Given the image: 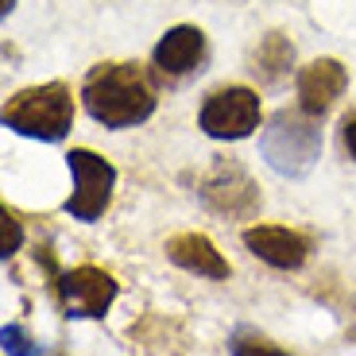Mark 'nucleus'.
<instances>
[{"label":"nucleus","mask_w":356,"mask_h":356,"mask_svg":"<svg viewBox=\"0 0 356 356\" xmlns=\"http://www.w3.org/2000/svg\"><path fill=\"white\" fill-rule=\"evenodd\" d=\"M81 101L97 124L120 132L143 124L155 113L159 97L140 63H97L81 81Z\"/></svg>","instance_id":"f257e3e1"},{"label":"nucleus","mask_w":356,"mask_h":356,"mask_svg":"<svg viewBox=\"0 0 356 356\" xmlns=\"http://www.w3.org/2000/svg\"><path fill=\"white\" fill-rule=\"evenodd\" d=\"M4 128L27 140L58 143L74 128V93L66 81H47V86H27L12 93L0 108Z\"/></svg>","instance_id":"f03ea898"},{"label":"nucleus","mask_w":356,"mask_h":356,"mask_svg":"<svg viewBox=\"0 0 356 356\" xmlns=\"http://www.w3.org/2000/svg\"><path fill=\"white\" fill-rule=\"evenodd\" d=\"M259 155L267 167L283 178H306L314 163L321 159V128L318 116L306 108H279L267 120L264 136H259Z\"/></svg>","instance_id":"7ed1b4c3"},{"label":"nucleus","mask_w":356,"mask_h":356,"mask_svg":"<svg viewBox=\"0 0 356 356\" xmlns=\"http://www.w3.org/2000/svg\"><path fill=\"white\" fill-rule=\"evenodd\" d=\"M197 197L205 202L209 213L229 217V221H252L259 213V205H264L256 178L236 159H217L205 170L202 182H197Z\"/></svg>","instance_id":"20e7f679"},{"label":"nucleus","mask_w":356,"mask_h":356,"mask_svg":"<svg viewBox=\"0 0 356 356\" xmlns=\"http://www.w3.org/2000/svg\"><path fill=\"white\" fill-rule=\"evenodd\" d=\"M259 93L248 86H225L213 89L205 97L202 113H197V128H202L209 140H248L259 128Z\"/></svg>","instance_id":"39448f33"},{"label":"nucleus","mask_w":356,"mask_h":356,"mask_svg":"<svg viewBox=\"0 0 356 356\" xmlns=\"http://www.w3.org/2000/svg\"><path fill=\"white\" fill-rule=\"evenodd\" d=\"M74 175V194L66 197V213L74 221H97L105 217V209L113 205V186H116V167L108 159H101L89 147H74L66 155Z\"/></svg>","instance_id":"423d86ee"},{"label":"nucleus","mask_w":356,"mask_h":356,"mask_svg":"<svg viewBox=\"0 0 356 356\" xmlns=\"http://www.w3.org/2000/svg\"><path fill=\"white\" fill-rule=\"evenodd\" d=\"M54 291H58V302H63L66 318H89L97 321L108 314V306L116 302V279L101 267H74V271H63L54 279Z\"/></svg>","instance_id":"0eeeda50"},{"label":"nucleus","mask_w":356,"mask_h":356,"mask_svg":"<svg viewBox=\"0 0 356 356\" xmlns=\"http://www.w3.org/2000/svg\"><path fill=\"white\" fill-rule=\"evenodd\" d=\"M241 241L252 256L264 259V264L275 267V271H298L314 252L310 236L286 229V225H252V229H244Z\"/></svg>","instance_id":"6e6552de"},{"label":"nucleus","mask_w":356,"mask_h":356,"mask_svg":"<svg viewBox=\"0 0 356 356\" xmlns=\"http://www.w3.org/2000/svg\"><path fill=\"white\" fill-rule=\"evenodd\" d=\"M205 58H209V43H205V31L194 24L170 27L152 51V63L163 78H186V74L202 70Z\"/></svg>","instance_id":"1a4fd4ad"},{"label":"nucleus","mask_w":356,"mask_h":356,"mask_svg":"<svg viewBox=\"0 0 356 356\" xmlns=\"http://www.w3.org/2000/svg\"><path fill=\"white\" fill-rule=\"evenodd\" d=\"M348 89V70L337 58H314L310 66L298 70V108H306L310 116H325L341 101V93Z\"/></svg>","instance_id":"9d476101"},{"label":"nucleus","mask_w":356,"mask_h":356,"mask_svg":"<svg viewBox=\"0 0 356 356\" xmlns=\"http://www.w3.org/2000/svg\"><path fill=\"white\" fill-rule=\"evenodd\" d=\"M167 259L190 275H202V279H229L232 267L229 259L217 252V244L205 236V232H178L167 241Z\"/></svg>","instance_id":"9b49d317"},{"label":"nucleus","mask_w":356,"mask_h":356,"mask_svg":"<svg viewBox=\"0 0 356 356\" xmlns=\"http://www.w3.org/2000/svg\"><path fill=\"white\" fill-rule=\"evenodd\" d=\"M128 341L147 348V353H167V348L170 353H182V348H190V337L182 330V321L167 318V314H155V310L128 325Z\"/></svg>","instance_id":"f8f14e48"},{"label":"nucleus","mask_w":356,"mask_h":356,"mask_svg":"<svg viewBox=\"0 0 356 356\" xmlns=\"http://www.w3.org/2000/svg\"><path fill=\"white\" fill-rule=\"evenodd\" d=\"M294 66V43L286 31H267L264 39H259L256 54H252V70L259 74V81H267V86H275V81H283L286 74H291Z\"/></svg>","instance_id":"ddd939ff"},{"label":"nucleus","mask_w":356,"mask_h":356,"mask_svg":"<svg viewBox=\"0 0 356 356\" xmlns=\"http://www.w3.org/2000/svg\"><path fill=\"white\" fill-rule=\"evenodd\" d=\"M229 348L236 356H286V348H279L271 337H259V333H252V330H241L229 341Z\"/></svg>","instance_id":"4468645a"},{"label":"nucleus","mask_w":356,"mask_h":356,"mask_svg":"<svg viewBox=\"0 0 356 356\" xmlns=\"http://www.w3.org/2000/svg\"><path fill=\"white\" fill-rule=\"evenodd\" d=\"M0 217H4V244H0V248H4V256H16L19 252V244H24V221H19L16 213H12L8 205H4V209H0Z\"/></svg>","instance_id":"2eb2a0df"},{"label":"nucleus","mask_w":356,"mask_h":356,"mask_svg":"<svg viewBox=\"0 0 356 356\" xmlns=\"http://www.w3.org/2000/svg\"><path fill=\"white\" fill-rule=\"evenodd\" d=\"M0 341H4V353H35V345H31V341L24 337V330H16V325H4Z\"/></svg>","instance_id":"dca6fc26"},{"label":"nucleus","mask_w":356,"mask_h":356,"mask_svg":"<svg viewBox=\"0 0 356 356\" xmlns=\"http://www.w3.org/2000/svg\"><path fill=\"white\" fill-rule=\"evenodd\" d=\"M341 143H345V152L356 159V113H348L341 120Z\"/></svg>","instance_id":"f3484780"},{"label":"nucleus","mask_w":356,"mask_h":356,"mask_svg":"<svg viewBox=\"0 0 356 356\" xmlns=\"http://www.w3.org/2000/svg\"><path fill=\"white\" fill-rule=\"evenodd\" d=\"M12 8H16V0H4V16H8Z\"/></svg>","instance_id":"a211bd4d"}]
</instances>
